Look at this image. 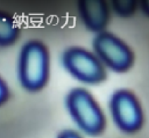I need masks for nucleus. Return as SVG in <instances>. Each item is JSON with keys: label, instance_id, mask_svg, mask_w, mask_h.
I'll return each mask as SVG.
<instances>
[{"label": "nucleus", "instance_id": "1", "mask_svg": "<svg viewBox=\"0 0 149 138\" xmlns=\"http://www.w3.org/2000/svg\"><path fill=\"white\" fill-rule=\"evenodd\" d=\"M49 52L41 41L31 39L24 43L17 65L21 86L29 92L42 89L49 78Z\"/></svg>", "mask_w": 149, "mask_h": 138}, {"label": "nucleus", "instance_id": "3", "mask_svg": "<svg viewBox=\"0 0 149 138\" xmlns=\"http://www.w3.org/2000/svg\"><path fill=\"white\" fill-rule=\"evenodd\" d=\"M62 61L65 70L83 82L98 83L106 78L104 64L94 53L83 48L68 49L63 53Z\"/></svg>", "mask_w": 149, "mask_h": 138}, {"label": "nucleus", "instance_id": "11", "mask_svg": "<svg viewBox=\"0 0 149 138\" xmlns=\"http://www.w3.org/2000/svg\"><path fill=\"white\" fill-rule=\"evenodd\" d=\"M141 6H142L143 12H144L146 14L149 15V1H143V2L141 3Z\"/></svg>", "mask_w": 149, "mask_h": 138}, {"label": "nucleus", "instance_id": "4", "mask_svg": "<svg viewBox=\"0 0 149 138\" xmlns=\"http://www.w3.org/2000/svg\"><path fill=\"white\" fill-rule=\"evenodd\" d=\"M93 50L99 60L113 71H127L133 64L134 57L129 46L108 31H101L94 37Z\"/></svg>", "mask_w": 149, "mask_h": 138}, {"label": "nucleus", "instance_id": "2", "mask_svg": "<svg viewBox=\"0 0 149 138\" xmlns=\"http://www.w3.org/2000/svg\"><path fill=\"white\" fill-rule=\"evenodd\" d=\"M66 108L77 125L88 135H98L105 128V117L92 95L84 88L72 89L65 101Z\"/></svg>", "mask_w": 149, "mask_h": 138}, {"label": "nucleus", "instance_id": "7", "mask_svg": "<svg viewBox=\"0 0 149 138\" xmlns=\"http://www.w3.org/2000/svg\"><path fill=\"white\" fill-rule=\"evenodd\" d=\"M20 28L15 19L8 13L0 12V46H8L16 42Z\"/></svg>", "mask_w": 149, "mask_h": 138}, {"label": "nucleus", "instance_id": "9", "mask_svg": "<svg viewBox=\"0 0 149 138\" xmlns=\"http://www.w3.org/2000/svg\"><path fill=\"white\" fill-rule=\"evenodd\" d=\"M8 96H9V90H8L7 83L0 77V106H2L8 100Z\"/></svg>", "mask_w": 149, "mask_h": 138}, {"label": "nucleus", "instance_id": "5", "mask_svg": "<svg viewBox=\"0 0 149 138\" xmlns=\"http://www.w3.org/2000/svg\"><path fill=\"white\" fill-rule=\"evenodd\" d=\"M109 107L114 123L120 130L130 133L141 128L143 121L142 109L132 92L127 89L116 90L111 97Z\"/></svg>", "mask_w": 149, "mask_h": 138}, {"label": "nucleus", "instance_id": "6", "mask_svg": "<svg viewBox=\"0 0 149 138\" xmlns=\"http://www.w3.org/2000/svg\"><path fill=\"white\" fill-rule=\"evenodd\" d=\"M78 9L81 21L88 30L97 31L98 34L104 31L109 19V13L105 2L98 0L79 1Z\"/></svg>", "mask_w": 149, "mask_h": 138}, {"label": "nucleus", "instance_id": "8", "mask_svg": "<svg viewBox=\"0 0 149 138\" xmlns=\"http://www.w3.org/2000/svg\"><path fill=\"white\" fill-rule=\"evenodd\" d=\"M114 10L121 16H128L134 13L135 2L134 1H113Z\"/></svg>", "mask_w": 149, "mask_h": 138}, {"label": "nucleus", "instance_id": "10", "mask_svg": "<svg viewBox=\"0 0 149 138\" xmlns=\"http://www.w3.org/2000/svg\"><path fill=\"white\" fill-rule=\"evenodd\" d=\"M57 138H81L77 132L74 131H71V130H66V131H63L58 135Z\"/></svg>", "mask_w": 149, "mask_h": 138}]
</instances>
